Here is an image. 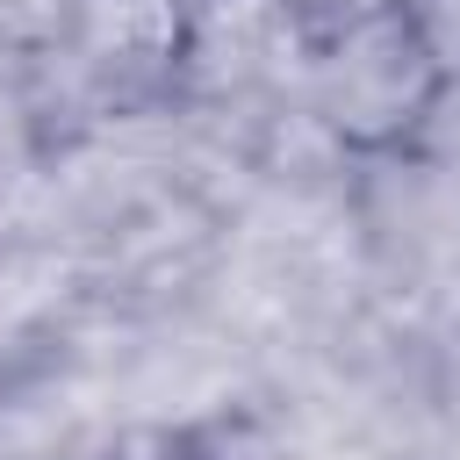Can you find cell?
I'll return each mask as SVG.
<instances>
[{
    "label": "cell",
    "instance_id": "cell-1",
    "mask_svg": "<svg viewBox=\"0 0 460 460\" xmlns=\"http://www.w3.org/2000/svg\"><path fill=\"white\" fill-rule=\"evenodd\" d=\"M431 93H438V58L402 7L359 14L323 58V115L352 144H381V137L424 122Z\"/></svg>",
    "mask_w": 460,
    "mask_h": 460
},
{
    "label": "cell",
    "instance_id": "cell-2",
    "mask_svg": "<svg viewBox=\"0 0 460 460\" xmlns=\"http://www.w3.org/2000/svg\"><path fill=\"white\" fill-rule=\"evenodd\" d=\"M122 460H194V453H180V446H144V453H122Z\"/></svg>",
    "mask_w": 460,
    "mask_h": 460
}]
</instances>
